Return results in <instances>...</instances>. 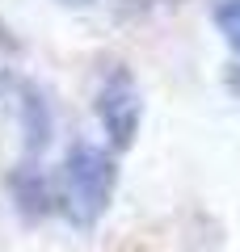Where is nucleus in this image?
Wrapping results in <instances>:
<instances>
[{"mask_svg":"<svg viewBox=\"0 0 240 252\" xmlns=\"http://www.w3.org/2000/svg\"><path fill=\"white\" fill-rule=\"evenodd\" d=\"M21 114H26V147L30 152H42L46 139H51V114H46V101L38 97V89H26Z\"/></svg>","mask_w":240,"mask_h":252,"instance_id":"nucleus-4","label":"nucleus"},{"mask_svg":"<svg viewBox=\"0 0 240 252\" xmlns=\"http://www.w3.org/2000/svg\"><path fill=\"white\" fill-rule=\"evenodd\" d=\"M97 118L106 126V135L114 147H131L135 135H139V118H143V101H139V89H135L131 72H110L106 84L97 93Z\"/></svg>","mask_w":240,"mask_h":252,"instance_id":"nucleus-2","label":"nucleus"},{"mask_svg":"<svg viewBox=\"0 0 240 252\" xmlns=\"http://www.w3.org/2000/svg\"><path fill=\"white\" fill-rule=\"evenodd\" d=\"M9 185H13V198H17V206L26 210L30 219L46 215V210L55 206V202H51V185H46V177H42V172H34V168H21L17 177L9 181Z\"/></svg>","mask_w":240,"mask_h":252,"instance_id":"nucleus-3","label":"nucleus"},{"mask_svg":"<svg viewBox=\"0 0 240 252\" xmlns=\"http://www.w3.org/2000/svg\"><path fill=\"white\" fill-rule=\"evenodd\" d=\"M59 4H93V0H59Z\"/></svg>","mask_w":240,"mask_h":252,"instance_id":"nucleus-6","label":"nucleus"},{"mask_svg":"<svg viewBox=\"0 0 240 252\" xmlns=\"http://www.w3.org/2000/svg\"><path fill=\"white\" fill-rule=\"evenodd\" d=\"M215 26H219L223 38L240 51V0H219V9H215Z\"/></svg>","mask_w":240,"mask_h":252,"instance_id":"nucleus-5","label":"nucleus"},{"mask_svg":"<svg viewBox=\"0 0 240 252\" xmlns=\"http://www.w3.org/2000/svg\"><path fill=\"white\" fill-rule=\"evenodd\" d=\"M114 185H118V168L110 160V152H101L93 143H72L68 156H63L59 202L55 206L63 210V219L72 227H93L106 215Z\"/></svg>","mask_w":240,"mask_h":252,"instance_id":"nucleus-1","label":"nucleus"}]
</instances>
